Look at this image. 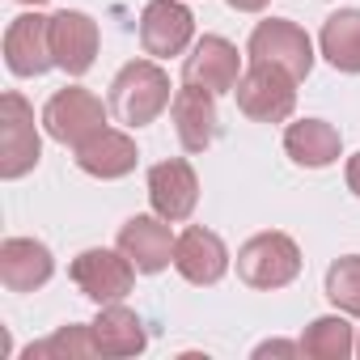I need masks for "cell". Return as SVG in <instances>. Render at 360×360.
I'll return each mask as SVG.
<instances>
[{
	"label": "cell",
	"mask_w": 360,
	"mask_h": 360,
	"mask_svg": "<svg viewBox=\"0 0 360 360\" xmlns=\"http://www.w3.org/2000/svg\"><path fill=\"white\" fill-rule=\"evenodd\" d=\"M98 347H94V330L89 326H81V322H68V326H60L56 335H47L43 343H30L26 347V360H43V356H94Z\"/></svg>",
	"instance_id": "cell-23"
},
{
	"label": "cell",
	"mask_w": 360,
	"mask_h": 360,
	"mask_svg": "<svg viewBox=\"0 0 360 360\" xmlns=\"http://www.w3.org/2000/svg\"><path fill=\"white\" fill-rule=\"evenodd\" d=\"M174 271L187 284H217L229 271V246L221 242V233L191 225L174 242Z\"/></svg>",
	"instance_id": "cell-13"
},
{
	"label": "cell",
	"mask_w": 360,
	"mask_h": 360,
	"mask_svg": "<svg viewBox=\"0 0 360 360\" xmlns=\"http://www.w3.org/2000/svg\"><path fill=\"white\" fill-rule=\"evenodd\" d=\"M98 22L81 9H60L51 18V56L68 77H85L98 60Z\"/></svg>",
	"instance_id": "cell-11"
},
{
	"label": "cell",
	"mask_w": 360,
	"mask_h": 360,
	"mask_svg": "<svg viewBox=\"0 0 360 360\" xmlns=\"http://www.w3.org/2000/svg\"><path fill=\"white\" fill-rule=\"evenodd\" d=\"M297 81L284 72V68H271V64H250L238 81V110L255 123H284L292 110H297Z\"/></svg>",
	"instance_id": "cell-5"
},
{
	"label": "cell",
	"mask_w": 360,
	"mask_h": 360,
	"mask_svg": "<svg viewBox=\"0 0 360 360\" xmlns=\"http://www.w3.org/2000/svg\"><path fill=\"white\" fill-rule=\"evenodd\" d=\"M238 276L242 284L259 288V292H271V288H284L301 276V250L288 233H255L242 250H238Z\"/></svg>",
	"instance_id": "cell-2"
},
{
	"label": "cell",
	"mask_w": 360,
	"mask_h": 360,
	"mask_svg": "<svg viewBox=\"0 0 360 360\" xmlns=\"http://www.w3.org/2000/svg\"><path fill=\"white\" fill-rule=\"evenodd\" d=\"M22 5H43V0H22Z\"/></svg>",
	"instance_id": "cell-27"
},
{
	"label": "cell",
	"mask_w": 360,
	"mask_h": 360,
	"mask_svg": "<svg viewBox=\"0 0 360 360\" xmlns=\"http://www.w3.org/2000/svg\"><path fill=\"white\" fill-rule=\"evenodd\" d=\"M174 233L165 225V217H131L119 229V250L131 259V267L140 276H157L174 263Z\"/></svg>",
	"instance_id": "cell-14"
},
{
	"label": "cell",
	"mask_w": 360,
	"mask_h": 360,
	"mask_svg": "<svg viewBox=\"0 0 360 360\" xmlns=\"http://www.w3.org/2000/svg\"><path fill=\"white\" fill-rule=\"evenodd\" d=\"M136 161H140L136 140L123 136V131H115V127H102V131H94L89 140L77 144V165L85 174H94V178H106V183H110V178L131 174Z\"/></svg>",
	"instance_id": "cell-17"
},
{
	"label": "cell",
	"mask_w": 360,
	"mask_h": 360,
	"mask_svg": "<svg viewBox=\"0 0 360 360\" xmlns=\"http://www.w3.org/2000/svg\"><path fill=\"white\" fill-rule=\"evenodd\" d=\"M148 204L165 221H187L200 204V178H195L191 161H183V157L157 161L148 169Z\"/></svg>",
	"instance_id": "cell-10"
},
{
	"label": "cell",
	"mask_w": 360,
	"mask_h": 360,
	"mask_svg": "<svg viewBox=\"0 0 360 360\" xmlns=\"http://www.w3.org/2000/svg\"><path fill=\"white\" fill-rule=\"evenodd\" d=\"M225 5H229V9H238V13H263L271 0H225Z\"/></svg>",
	"instance_id": "cell-25"
},
{
	"label": "cell",
	"mask_w": 360,
	"mask_h": 360,
	"mask_svg": "<svg viewBox=\"0 0 360 360\" xmlns=\"http://www.w3.org/2000/svg\"><path fill=\"white\" fill-rule=\"evenodd\" d=\"M212 98H217V94L187 85V89H178L174 102H169L178 144H183L187 153H204V148L217 140V131H221V119H217V102H212Z\"/></svg>",
	"instance_id": "cell-16"
},
{
	"label": "cell",
	"mask_w": 360,
	"mask_h": 360,
	"mask_svg": "<svg viewBox=\"0 0 360 360\" xmlns=\"http://www.w3.org/2000/svg\"><path fill=\"white\" fill-rule=\"evenodd\" d=\"M89 330H94L98 356H136L148 343V330H144L140 314L127 309V305H119V301L115 305H102V314L89 322Z\"/></svg>",
	"instance_id": "cell-18"
},
{
	"label": "cell",
	"mask_w": 360,
	"mask_h": 360,
	"mask_svg": "<svg viewBox=\"0 0 360 360\" xmlns=\"http://www.w3.org/2000/svg\"><path fill=\"white\" fill-rule=\"evenodd\" d=\"M56 259L34 238H5L0 242V284L9 292H34L51 280Z\"/></svg>",
	"instance_id": "cell-15"
},
{
	"label": "cell",
	"mask_w": 360,
	"mask_h": 360,
	"mask_svg": "<svg viewBox=\"0 0 360 360\" xmlns=\"http://www.w3.org/2000/svg\"><path fill=\"white\" fill-rule=\"evenodd\" d=\"M169 102V72L153 60H131L110 81V115L127 127L153 123Z\"/></svg>",
	"instance_id": "cell-1"
},
{
	"label": "cell",
	"mask_w": 360,
	"mask_h": 360,
	"mask_svg": "<svg viewBox=\"0 0 360 360\" xmlns=\"http://www.w3.org/2000/svg\"><path fill=\"white\" fill-rule=\"evenodd\" d=\"M301 352L314 360H343L356 352V335L347 326V318L330 314V318H314L301 335Z\"/></svg>",
	"instance_id": "cell-21"
},
{
	"label": "cell",
	"mask_w": 360,
	"mask_h": 360,
	"mask_svg": "<svg viewBox=\"0 0 360 360\" xmlns=\"http://www.w3.org/2000/svg\"><path fill=\"white\" fill-rule=\"evenodd\" d=\"M322 56L339 72H360V9H339L322 22Z\"/></svg>",
	"instance_id": "cell-20"
},
{
	"label": "cell",
	"mask_w": 360,
	"mask_h": 360,
	"mask_svg": "<svg viewBox=\"0 0 360 360\" xmlns=\"http://www.w3.org/2000/svg\"><path fill=\"white\" fill-rule=\"evenodd\" d=\"M250 64H271V68H284L292 81H305L309 68H314V43L309 34L288 22V18H267L255 26L250 34Z\"/></svg>",
	"instance_id": "cell-3"
},
{
	"label": "cell",
	"mask_w": 360,
	"mask_h": 360,
	"mask_svg": "<svg viewBox=\"0 0 360 360\" xmlns=\"http://www.w3.org/2000/svg\"><path fill=\"white\" fill-rule=\"evenodd\" d=\"M356 352H360V335H356Z\"/></svg>",
	"instance_id": "cell-28"
},
{
	"label": "cell",
	"mask_w": 360,
	"mask_h": 360,
	"mask_svg": "<svg viewBox=\"0 0 360 360\" xmlns=\"http://www.w3.org/2000/svg\"><path fill=\"white\" fill-rule=\"evenodd\" d=\"M347 191H352V195L360 200V153H356V157L347 161Z\"/></svg>",
	"instance_id": "cell-26"
},
{
	"label": "cell",
	"mask_w": 360,
	"mask_h": 360,
	"mask_svg": "<svg viewBox=\"0 0 360 360\" xmlns=\"http://www.w3.org/2000/svg\"><path fill=\"white\" fill-rule=\"evenodd\" d=\"M43 144L34 131V106L22 94L0 98V178H22L39 165Z\"/></svg>",
	"instance_id": "cell-4"
},
{
	"label": "cell",
	"mask_w": 360,
	"mask_h": 360,
	"mask_svg": "<svg viewBox=\"0 0 360 360\" xmlns=\"http://www.w3.org/2000/svg\"><path fill=\"white\" fill-rule=\"evenodd\" d=\"M5 64H9L13 77H43L47 68H56L51 18H39V13L13 18L9 30H5Z\"/></svg>",
	"instance_id": "cell-12"
},
{
	"label": "cell",
	"mask_w": 360,
	"mask_h": 360,
	"mask_svg": "<svg viewBox=\"0 0 360 360\" xmlns=\"http://www.w3.org/2000/svg\"><path fill=\"white\" fill-rule=\"evenodd\" d=\"M195 34V18L187 5L178 0H148L144 13H140V47L153 60H169V56H183L187 43Z\"/></svg>",
	"instance_id": "cell-8"
},
{
	"label": "cell",
	"mask_w": 360,
	"mask_h": 360,
	"mask_svg": "<svg viewBox=\"0 0 360 360\" xmlns=\"http://www.w3.org/2000/svg\"><path fill=\"white\" fill-rule=\"evenodd\" d=\"M297 352H301V343H284V339H267V343L255 347L259 360H263V356H297Z\"/></svg>",
	"instance_id": "cell-24"
},
{
	"label": "cell",
	"mask_w": 360,
	"mask_h": 360,
	"mask_svg": "<svg viewBox=\"0 0 360 360\" xmlns=\"http://www.w3.org/2000/svg\"><path fill=\"white\" fill-rule=\"evenodd\" d=\"M284 153L305 165V169H322L330 161H339V131L326 123V119H301V123H288L284 131Z\"/></svg>",
	"instance_id": "cell-19"
},
{
	"label": "cell",
	"mask_w": 360,
	"mask_h": 360,
	"mask_svg": "<svg viewBox=\"0 0 360 360\" xmlns=\"http://www.w3.org/2000/svg\"><path fill=\"white\" fill-rule=\"evenodd\" d=\"M72 284L94 301V305H115L131 292L136 284V267L123 250H106V246H94V250H81L68 267Z\"/></svg>",
	"instance_id": "cell-6"
},
{
	"label": "cell",
	"mask_w": 360,
	"mask_h": 360,
	"mask_svg": "<svg viewBox=\"0 0 360 360\" xmlns=\"http://www.w3.org/2000/svg\"><path fill=\"white\" fill-rule=\"evenodd\" d=\"M242 81V56L229 39L221 34H204L195 43V51L183 64V85L208 89V94H233Z\"/></svg>",
	"instance_id": "cell-9"
},
{
	"label": "cell",
	"mask_w": 360,
	"mask_h": 360,
	"mask_svg": "<svg viewBox=\"0 0 360 360\" xmlns=\"http://www.w3.org/2000/svg\"><path fill=\"white\" fill-rule=\"evenodd\" d=\"M326 297L339 314L360 318V255H343L326 267Z\"/></svg>",
	"instance_id": "cell-22"
},
{
	"label": "cell",
	"mask_w": 360,
	"mask_h": 360,
	"mask_svg": "<svg viewBox=\"0 0 360 360\" xmlns=\"http://www.w3.org/2000/svg\"><path fill=\"white\" fill-rule=\"evenodd\" d=\"M43 127H47L51 140L77 148L81 140H89L94 131L106 127V106H102L98 94H89V89H81V85H68V89H60V94L47 98V106H43Z\"/></svg>",
	"instance_id": "cell-7"
}]
</instances>
